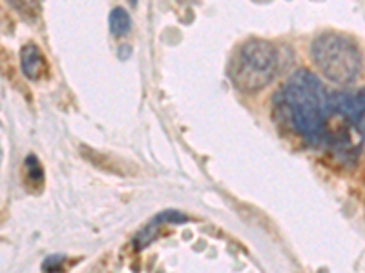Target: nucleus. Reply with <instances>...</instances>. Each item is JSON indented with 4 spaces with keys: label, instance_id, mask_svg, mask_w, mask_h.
Returning <instances> with one entry per match:
<instances>
[{
    "label": "nucleus",
    "instance_id": "nucleus-1",
    "mask_svg": "<svg viewBox=\"0 0 365 273\" xmlns=\"http://www.w3.org/2000/svg\"><path fill=\"white\" fill-rule=\"evenodd\" d=\"M279 99L292 129L311 144H319L331 106L329 93L318 77L309 70L294 71L283 84Z\"/></svg>",
    "mask_w": 365,
    "mask_h": 273
},
{
    "label": "nucleus",
    "instance_id": "nucleus-2",
    "mask_svg": "<svg viewBox=\"0 0 365 273\" xmlns=\"http://www.w3.org/2000/svg\"><path fill=\"white\" fill-rule=\"evenodd\" d=\"M311 55L316 66L336 84H351L361 70V55L347 37L338 33H322L312 41Z\"/></svg>",
    "mask_w": 365,
    "mask_h": 273
},
{
    "label": "nucleus",
    "instance_id": "nucleus-3",
    "mask_svg": "<svg viewBox=\"0 0 365 273\" xmlns=\"http://www.w3.org/2000/svg\"><path fill=\"white\" fill-rule=\"evenodd\" d=\"M278 51L270 42L254 41L241 46L230 64V79L241 91H257L274 79Z\"/></svg>",
    "mask_w": 365,
    "mask_h": 273
},
{
    "label": "nucleus",
    "instance_id": "nucleus-4",
    "mask_svg": "<svg viewBox=\"0 0 365 273\" xmlns=\"http://www.w3.org/2000/svg\"><path fill=\"white\" fill-rule=\"evenodd\" d=\"M329 106H331V112L347 117V120L358 126L365 115V87H361L360 91L332 93L329 95Z\"/></svg>",
    "mask_w": 365,
    "mask_h": 273
},
{
    "label": "nucleus",
    "instance_id": "nucleus-5",
    "mask_svg": "<svg viewBox=\"0 0 365 273\" xmlns=\"http://www.w3.org/2000/svg\"><path fill=\"white\" fill-rule=\"evenodd\" d=\"M21 66L29 80H38L48 75V63L35 44H26L21 50Z\"/></svg>",
    "mask_w": 365,
    "mask_h": 273
},
{
    "label": "nucleus",
    "instance_id": "nucleus-6",
    "mask_svg": "<svg viewBox=\"0 0 365 273\" xmlns=\"http://www.w3.org/2000/svg\"><path fill=\"white\" fill-rule=\"evenodd\" d=\"M108 24H110V31H112L113 35H117V37H120V35L128 33L132 21H130V15L125 11V9L113 8L112 11H110Z\"/></svg>",
    "mask_w": 365,
    "mask_h": 273
},
{
    "label": "nucleus",
    "instance_id": "nucleus-7",
    "mask_svg": "<svg viewBox=\"0 0 365 273\" xmlns=\"http://www.w3.org/2000/svg\"><path fill=\"white\" fill-rule=\"evenodd\" d=\"M26 173H28L29 178H41L42 177V171H41V166H38V161L34 157V155H29L26 159Z\"/></svg>",
    "mask_w": 365,
    "mask_h": 273
},
{
    "label": "nucleus",
    "instance_id": "nucleus-8",
    "mask_svg": "<svg viewBox=\"0 0 365 273\" xmlns=\"http://www.w3.org/2000/svg\"><path fill=\"white\" fill-rule=\"evenodd\" d=\"M356 128H358V129H360V133H361V135H364V136H365V115H364V119H361V120H360V124H358V126H356Z\"/></svg>",
    "mask_w": 365,
    "mask_h": 273
}]
</instances>
